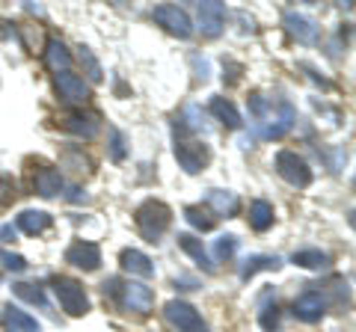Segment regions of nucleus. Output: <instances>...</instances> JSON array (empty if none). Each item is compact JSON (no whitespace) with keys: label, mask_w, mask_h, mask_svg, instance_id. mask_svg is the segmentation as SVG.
I'll list each match as a JSON object with an SVG mask.
<instances>
[{"label":"nucleus","mask_w":356,"mask_h":332,"mask_svg":"<svg viewBox=\"0 0 356 332\" xmlns=\"http://www.w3.org/2000/svg\"><path fill=\"white\" fill-rule=\"evenodd\" d=\"M250 226L255 231H267L273 226V205L264 202V199H255L250 205Z\"/></svg>","instance_id":"b1692460"},{"label":"nucleus","mask_w":356,"mask_h":332,"mask_svg":"<svg viewBox=\"0 0 356 332\" xmlns=\"http://www.w3.org/2000/svg\"><path fill=\"white\" fill-rule=\"evenodd\" d=\"M137 229H140V235L146 238L149 243H158L163 235H166V229H170L172 223V211H170V205H163L158 202V199H146L140 208H137Z\"/></svg>","instance_id":"f257e3e1"},{"label":"nucleus","mask_w":356,"mask_h":332,"mask_svg":"<svg viewBox=\"0 0 356 332\" xmlns=\"http://www.w3.org/2000/svg\"><path fill=\"white\" fill-rule=\"evenodd\" d=\"M54 294H57L63 312H69L72 317H83L89 312V297L77 279H65V276L54 279Z\"/></svg>","instance_id":"20e7f679"},{"label":"nucleus","mask_w":356,"mask_h":332,"mask_svg":"<svg viewBox=\"0 0 356 332\" xmlns=\"http://www.w3.org/2000/svg\"><path fill=\"white\" fill-rule=\"evenodd\" d=\"M282 24L288 30V36L297 39L300 45H318V39H321V27L312 21L309 15H300V13H285L282 18Z\"/></svg>","instance_id":"9d476101"},{"label":"nucleus","mask_w":356,"mask_h":332,"mask_svg":"<svg viewBox=\"0 0 356 332\" xmlns=\"http://www.w3.org/2000/svg\"><path fill=\"white\" fill-rule=\"evenodd\" d=\"M282 267V258L280 256H250L247 261L241 264V279L247 282L252 279L255 273H261V270H280Z\"/></svg>","instance_id":"aec40b11"},{"label":"nucleus","mask_w":356,"mask_h":332,"mask_svg":"<svg viewBox=\"0 0 356 332\" xmlns=\"http://www.w3.org/2000/svg\"><path fill=\"white\" fill-rule=\"evenodd\" d=\"M3 320H6V324L13 326L15 332H39V329H42L36 317H30L27 312H21V308H15V306H6Z\"/></svg>","instance_id":"393cba45"},{"label":"nucleus","mask_w":356,"mask_h":332,"mask_svg":"<svg viewBox=\"0 0 356 332\" xmlns=\"http://www.w3.org/2000/svg\"><path fill=\"white\" fill-rule=\"evenodd\" d=\"M44 63H48V69L51 72H69V65H72V53H69V48L63 45L60 39H48V45H44Z\"/></svg>","instance_id":"a211bd4d"},{"label":"nucleus","mask_w":356,"mask_h":332,"mask_svg":"<svg viewBox=\"0 0 356 332\" xmlns=\"http://www.w3.org/2000/svg\"><path fill=\"white\" fill-rule=\"evenodd\" d=\"M63 163L65 166H74V172H89L92 169V163H89V158L83 151H77V149H69L63 154Z\"/></svg>","instance_id":"c756f323"},{"label":"nucleus","mask_w":356,"mask_h":332,"mask_svg":"<svg viewBox=\"0 0 356 332\" xmlns=\"http://www.w3.org/2000/svg\"><path fill=\"white\" fill-rule=\"evenodd\" d=\"M208 205L217 217H235L241 211V199L232 190H208Z\"/></svg>","instance_id":"f3484780"},{"label":"nucleus","mask_w":356,"mask_h":332,"mask_svg":"<svg viewBox=\"0 0 356 332\" xmlns=\"http://www.w3.org/2000/svg\"><path fill=\"white\" fill-rule=\"evenodd\" d=\"M3 258H6V252H3V249H0V261H3Z\"/></svg>","instance_id":"e433bc0d"},{"label":"nucleus","mask_w":356,"mask_h":332,"mask_svg":"<svg viewBox=\"0 0 356 332\" xmlns=\"http://www.w3.org/2000/svg\"><path fill=\"white\" fill-rule=\"evenodd\" d=\"M291 261L297 264V267H303V270H324L330 264V256L327 252H321V249H300V252L291 256Z\"/></svg>","instance_id":"a878e982"},{"label":"nucleus","mask_w":356,"mask_h":332,"mask_svg":"<svg viewBox=\"0 0 356 332\" xmlns=\"http://www.w3.org/2000/svg\"><path fill=\"white\" fill-rule=\"evenodd\" d=\"M184 219H187V223H191L193 229H199V231H211V229H214V223H217V219L211 217V211H205L202 205L184 208Z\"/></svg>","instance_id":"bb28decb"},{"label":"nucleus","mask_w":356,"mask_h":332,"mask_svg":"<svg viewBox=\"0 0 356 332\" xmlns=\"http://www.w3.org/2000/svg\"><path fill=\"white\" fill-rule=\"evenodd\" d=\"M178 247H181L187 256H191V258L199 264V267L214 270V264H211L208 252H205V247H202V240H199V238H193V235H178Z\"/></svg>","instance_id":"4be33fe9"},{"label":"nucleus","mask_w":356,"mask_h":332,"mask_svg":"<svg viewBox=\"0 0 356 332\" xmlns=\"http://www.w3.org/2000/svg\"><path fill=\"white\" fill-rule=\"evenodd\" d=\"M13 291H15V297H21L24 303H33V306H39V308L48 306V303H44V291H42V288H36V285L18 282V285H13Z\"/></svg>","instance_id":"c85d7f7f"},{"label":"nucleus","mask_w":356,"mask_h":332,"mask_svg":"<svg viewBox=\"0 0 356 332\" xmlns=\"http://www.w3.org/2000/svg\"><path fill=\"white\" fill-rule=\"evenodd\" d=\"M122 270H128L131 276H143V279H152L154 276V264L152 258L146 256V252H140V249H122Z\"/></svg>","instance_id":"dca6fc26"},{"label":"nucleus","mask_w":356,"mask_h":332,"mask_svg":"<svg viewBox=\"0 0 356 332\" xmlns=\"http://www.w3.org/2000/svg\"><path fill=\"white\" fill-rule=\"evenodd\" d=\"M211 116L214 119H220L226 128H232V131H238L243 122H241V113H238V107L229 101V98H220V95H214L211 98Z\"/></svg>","instance_id":"6ab92c4d"},{"label":"nucleus","mask_w":356,"mask_h":332,"mask_svg":"<svg viewBox=\"0 0 356 332\" xmlns=\"http://www.w3.org/2000/svg\"><path fill=\"white\" fill-rule=\"evenodd\" d=\"M69 193H72V196H69V199H72V202H81V199H83V196H81V190H77V187H72V190H69Z\"/></svg>","instance_id":"c9c22d12"},{"label":"nucleus","mask_w":356,"mask_h":332,"mask_svg":"<svg viewBox=\"0 0 356 332\" xmlns=\"http://www.w3.org/2000/svg\"><path fill=\"white\" fill-rule=\"evenodd\" d=\"M175 160H178V166H181L184 172L196 175V172H202L205 166L211 163V149L205 146V142L187 140V137H181L175 131Z\"/></svg>","instance_id":"f03ea898"},{"label":"nucleus","mask_w":356,"mask_h":332,"mask_svg":"<svg viewBox=\"0 0 356 332\" xmlns=\"http://www.w3.org/2000/svg\"><path fill=\"white\" fill-rule=\"evenodd\" d=\"M18 229L24 231V235H42V231H48L51 229V217L44 214V211H24L18 217Z\"/></svg>","instance_id":"5701e85b"},{"label":"nucleus","mask_w":356,"mask_h":332,"mask_svg":"<svg viewBox=\"0 0 356 332\" xmlns=\"http://www.w3.org/2000/svg\"><path fill=\"white\" fill-rule=\"evenodd\" d=\"M235 249H238V240L232 235H222V238H217L214 256H217V261H229L232 256H235Z\"/></svg>","instance_id":"7c9ffc66"},{"label":"nucleus","mask_w":356,"mask_h":332,"mask_svg":"<svg viewBox=\"0 0 356 332\" xmlns=\"http://www.w3.org/2000/svg\"><path fill=\"white\" fill-rule=\"evenodd\" d=\"M65 261L77 270H95L102 264V249L92 240H74L69 249H65Z\"/></svg>","instance_id":"f8f14e48"},{"label":"nucleus","mask_w":356,"mask_h":332,"mask_svg":"<svg viewBox=\"0 0 356 332\" xmlns=\"http://www.w3.org/2000/svg\"><path fill=\"white\" fill-rule=\"evenodd\" d=\"M259 324H261V329L264 332H276V329H280V306H267L264 308V312L259 315Z\"/></svg>","instance_id":"2f4dec72"},{"label":"nucleus","mask_w":356,"mask_h":332,"mask_svg":"<svg viewBox=\"0 0 356 332\" xmlns=\"http://www.w3.org/2000/svg\"><path fill=\"white\" fill-rule=\"evenodd\" d=\"M270 110H273V104H270ZM294 122H297L294 107L288 104L285 98H280V116H270V113H267V119L261 122L259 137H264V140H282L288 131L294 128Z\"/></svg>","instance_id":"0eeeda50"},{"label":"nucleus","mask_w":356,"mask_h":332,"mask_svg":"<svg viewBox=\"0 0 356 332\" xmlns=\"http://www.w3.org/2000/svg\"><path fill=\"white\" fill-rule=\"evenodd\" d=\"M18 36L30 53H42L44 45H48V36H44L42 24H18Z\"/></svg>","instance_id":"412c9836"},{"label":"nucleus","mask_w":356,"mask_h":332,"mask_svg":"<svg viewBox=\"0 0 356 332\" xmlns=\"http://www.w3.org/2000/svg\"><path fill=\"white\" fill-rule=\"evenodd\" d=\"M15 199V187L9 179H0V208H6Z\"/></svg>","instance_id":"72a5a7b5"},{"label":"nucleus","mask_w":356,"mask_h":332,"mask_svg":"<svg viewBox=\"0 0 356 332\" xmlns=\"http://www.w3.org/2000/svg\"><path fill=\"white\" fill-rule=\"evenodd\" d=\"M163 317L175 332H211L208 324L202 320V315L196 312L191 303L184 300H170L163 306Z\"/></svg>","instance_id":"7ed1b4c3"},{"label":"nucleus","mask_w":356,"mask_h":332,"mask_svg":"<svg viewBox=\"0 0 356 332\" xmlns=\"http://www.w3.org/2000/svg\"><path fill=\"white\" fill-rule=\"evenodd\" d=\"M152 18L158 21V24H161L166 33H172V36H178V39H191V33H193L187 13H184V9H178V6H172V3L154 6V9H152Z\"/></svg>","instance_id":"423d86ee"},{"label":"nucleus","mask_w":356,"mask_h":332,"mask_svg":"<svg viewBox=\"0 0 356 332\" xmlns=\"http://www.w3.org/2000/svg\"><path fill=\"white\" fill-rule=\"evenodd\" d=\"M199 30H202V36L214 39L222 33V24H226V9H222V3H217V0H208V3H199Z\"/></svg>","instance_id":"ddd939ff"},{"label":"nucleus","mask_w":356,"mask_h":332,"mask_svg":"<svg viewBox=\"0 0 356 332\" xmlns=\"http://www.w3.org/2000/svg\"><path fill=\"white\" fill-rule=\"evenodd\" d=\"M77 51H81V53H77V57H81V65H83V69H86V77H89V81H92V83H102V77H104V72H102V65H98V60H95V53H92V51H89L86 45H81V48H77Z\"/></svg>","instance_id":"cd10ccee"},{"label":"nucleus","mask_w":356,"mask_h":332,"mask_svg":"<svg viewBox=\"0 0 356 332\" xmlns=\"http://www.w3.org/2000/svg\"><path fill=\"white\" fill-rule=\"evenodd\" d=\"M119 303L128 308V312H140V315H146L152 312V306H154V291L149 285H140V282H128V285H122L119 288Z\"/></svg>","instance_id":"6e6552de"},{"label":"nucleus","mask_w":356,"mask_h":332,"mask_svg":"<svg viewBox=\"0 0 356 332\" xmlns=\"http://www.w3.org/2000/svg\"><path fill=\"white\" fill-rule=\"evenodd\" d=\"M0 240H15V229L13 226H0Z\"/></svg>","instance_id":"f704fd0d"},{"label":"nucleus","mask_w":356,"mask_h":332,"mask_svg":"<svg viewBox=\"0 0 356 332\" xmlns=\"http://www.w3.org/2000/svg\"><path fill=\"white\" fill-rule=\"evenodd\" d=\"M324 315H327V300L315 288H309V291H303L294 300V317L303 320V324H318Z\"/></svg>","instance_id":"1a4fd4ad"},{"label":"nucleus","mask_w":356,"mask_h":332,"mask_svg":"<svg viewBox=\"0 0 356 332\" xmlns=\"http://www.w3.org/2000/svg\"><path fill=\"white\" fill-rule=\"evenodd\" d=\"M110 158L125 160V137H122L116 128H110Z\"/></svg>","instance_id":"473e14b6"},{"label":"nucleus","mask_w":356,"mask_h":332,"mask_svg":"<svg viewBox=\"0 0 356 332\" xmlns=\"http://www.w3.org/2000/svg\"><path fill=\"white\" fill-rule=\"evenodd\" d=\"M276 172H280L291 187H309V184H312V169H309V163L300 158L297 151H288V149H285V151L276 154Z\"/></svg>","instance_id":"39448f33"},{"label":"nucleus","mask_w":356,"mask_h":332,"mask_svg":"<svg viewBox=\"0 0 356 332\" xmlns=\"http://www.w3.org/2000/svg\"><path fill=\"white\" fill-rule=\"evenodd\" d=\"M33 190H36L42 199L60 196V190H63L60 172H57V169H51V166H39L36 175H33Z\"/></svg>","instance_id":"2eb2a0df"},{"label":"nucleus","mask_w":356,"mask_h":332,"mask_svg":"<svg viewBox=\"0 0 356 332\" xmlns=\"http://www.w3.org/2000/svg\"><path fill=\"white\" fill-rule=\"evenodd\" d=\"M63 128L69 131V134L81 137V140H92L98 131H102V125H98V116H92V113H69L63 119Z\"/></svg>","instance_id":"4468645a"},{"label":"nucleus","mask_w":356,"mask_h":332,"mask_svg":"<svg viewBox=\"0 0 356 332\" xmlns=\"http://www.w3.org/2000/svg\"><path fill=\"white\" fill-rule=\"evenodd\" d=\"M54 86H57L63 101H69V104H86L89 101V83L72 72H60L54 77Z\"/></svg>","instance_id":"9b49d317"}]
</instances>
